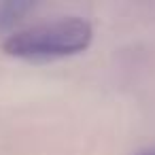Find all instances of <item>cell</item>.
Wrapping results in <instances>:
<instances>
[{
    "instance_id": "cell-1",
    "label": "cell",
    "mask_w": 155,
    "mask_h": 155,
    "mask_svg": "<svg viewBox=\"0 0 155 155\" xmlns=\"http://www.w3.org/2000/svg\"><path fill=\"white\" fill-rule=\"evenodd\" d=\"M91 41V28L83 19H60L51 24L32 26L28 30L15 32L5 41V51L15 58L26 60H47L62 58L83 51Z\"/></svg>"
},
{
    "instance_id": "cell-2",
    "label": "cell",
    "mask_w": 155,
    "mask_h": 155,
    "mask_svg": "<svg viewBox=\"0 0 155 155\" xmlns=\"http://www.w3.org/2000/svg\"><path fill=\"white\" fill-rule=\"evenodd\" d=\"M32 9L30 2L21 0H9V2H0V30H9L13 24H17L28 11Z\"/></svg>"
},
{
    "instance_id": "cell-3",
    "label": "cell",
    "mask_w": 155,
    "mask_h": 155,
    "mask_svg": "<svg viewBox=\"0 0 155 155\" xmlns=\"http://www.w3.org/2000/svg\"><path fill=\"white\" fill-rule=\"evenodd\" d=\"M138 155H155V149H147V151H140Z\"/></svg>"
}]
</instances>
